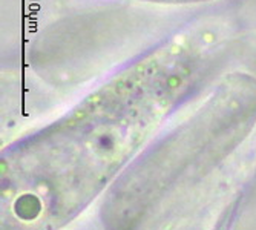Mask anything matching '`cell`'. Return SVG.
Masks as SVG:
<instances>
[{"label":"cell","mask_w":256,"mask_h":230,"mask_svg":"<svg viewBox=\"0 0 256 230\" xmlns=\"http://www.w3.org/2000/svg\"><path fill=\"white\" fill-rule=\"evenodd\" d=\"M210 42L180 32L138 56L74 108L0 152V230H62L117 181L188 102Z\"/></svg>","instance_id":"obj_1"},{"label":"cell","mask_w":256,"mask_h":230,"mask_svg":"<svg viewBox=\"0 0 256 230\" xmlns=\"http://www.w3.org/2000/svg\"><path fill=\"white\" fill-rule=\"evenodd\" d=\"M140 2H148L155 5H172V6H186V5H200L207 4L212 0H140Z\"/></svg>","instance_id":"obj_5"},{"label":"cell","mask_w":256,"mask_h":230,"mask_svg":"<svg viewBox=\"0 0 256 230\" xmlns=\"http://www.w3.org/2000/svg\"><path fill=\"white\" fill-rule=\"evenodd\" d=\"M232 226V230H256V170L246 184Z\"/></svg>","instance_id":"obj_4"},{"label":"cell","mask_w":256,"mask_h":230,"mask_svg":"<svg viewBox=\"0 0 256 230\" xmlns=\"http://www.w3.org/2000/svg\"><path fill=\"white\" fill-rule=\"evenodd\" d=\"M254 128L256 77L230 72L109 188L100 206L103 228L142 230L170 201L224 166Z\"/></svg>","instance_id":"obj_2"},{"label":"cell","mask_w":256,"mask_h":230,"mask_svg":"<svg viewBox=\"0 0 256 230\" xmlns=\"http://www.w3.org/2000/svg\"><path fill=\"white\" fill-rule=\"evenodd\" d=\"M246 174H227V163L170 201L142 230H221L234 224L246 189Z\"/></svg>","instance_id":"obj_3"}]
</instances>
